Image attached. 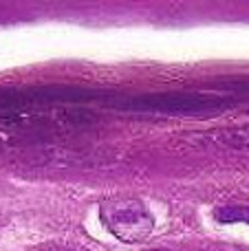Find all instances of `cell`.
<instances>
[{"instance_id":"cell-2","label":"cell","mask_w":249,"mask_h":251,"mask_svg":"<svg viewBox=\"0 0 249 251\" xmlns=\"http://www.w3.org/2000/svg\"><path fill=\"white\" fill-rule=\"evenodd\" d=\"M219 106L216 100H207L201 95H185V93H163V95L135 97L124 104L128 110H152V113H172V115H192L205 113Z\"/></svg>"},{"instance_id":"cell-1","label":"cell","mask_w":249,"mask_h":251,"mask_svg":"<svg viewBox=\"0 0 249 251\" xmlns=\"http://www.w3.org/2000/svg\"><path fill=\"white\" fill-rule=\"evenodd\" d=\"M101 221L115 238L124 243H141L154 227V218L141 201L119 199L101 205Z\"/></svg>"},{"instance_id":"cell-4","label":"cell","mask_w":249,"mask_h":251,"mask_svg":"<svg viewBox=\"0 0 249 251\" xmlns=\"http://www.w3.org/2000/svg\"><path fill=\"white\" fill-rule=\"evenodd\" d=\"M47 251H71V249H64V247H51V249H47Z\"/></svg>"},{"instance_id":"cell-5","label":"cell","mask_w":249,"mask_h":251,"mask_svg":"<svg viewBox=\"0 0 249 251\" xmlns=\"http://www.w3.org/2000/svg\"><path fill=\"white\" fill-rule=\"evenodd\" d=\"M152 251H170V249H152Z\"/></svg>"},{"instance_id":"cell-3","label":"cell","mask_w":249,"mask_h":251,"mask_svg":"<svg viewBox=\"0 0 249 251\" xmlns=\"http://www.w3.org/2000/svg\"><path fill=\"white\" fill-rule=\"evenodd\" d=\"M219 223H247L249 225V205H225L214 212Z\"/></svg>"}]
</instances>
